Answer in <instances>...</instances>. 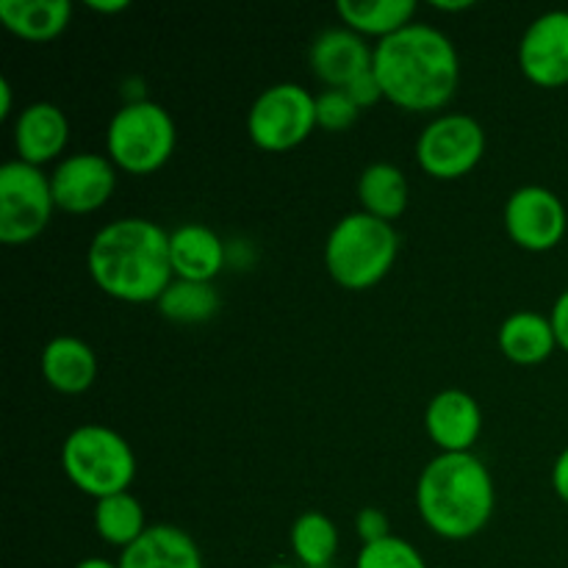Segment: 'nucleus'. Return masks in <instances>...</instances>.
Segmentation results:
<instances>
[{
	"label": "nucleus",
	"instance_id": "13",
	"mask_svg": "<svg viewBox=\"0 0 568 568\" xmlns=\"http://www.w3.org/2000/svg\"><path fill=\"white\" fill-rule=\"evenodd\" d=\"M425 427L442 453H471L483 430V410L469 392L444 388L427 403Z\"/></svg>",
	"mask_w": 568,
	"mask_h": 568
},
{
	"label": "nucleus",
	"instance_id": "23",
	"mask_svg": "<svg viewBox=\"0 0 568 568\" xmlns=\"http://www.w3.org/2000/svg\"><path fill=\"white\" fill-rule=\"evenodd\" d=\"M292 549L303 568H331L338 552V530L333 519L322 510H305L294 519Z\"/></svg>",
	"mask_w": 568,
	"mask_h": 568
},
{
	"label": "nucleus",
	"instance_id": "9",
	"mask_svg": "<svg viewBox=\"0 0 568 568\" xmlns=\"http://www.w3.org/2000/svg\"><path fill=\"white\" fill-rule=\"evenodd\" d=\"M486 153V131L469 114H442L427 122L416 142L422 170L442 181L466 175L480 164Z\"/></svg>",
	"mask_w": 568,
	"mask_h": 568
},
{
	"label": "nucleus",
	"instance_id": "35",
	"mask_svg": "<svg viewBox=\"0 0 568 568\" xmlns=\"http://www.w3.org/2000/svg\"><path fill=\"white\" fill-rule=\"evenodd\" d=\"M75 568H120V564H111V560H105V558H87V560H81Z\"/></svg>",
	"mask_w": 568,
	"mask_h": 568
},
{
	"label": "nucleus",
	"instance_id": "6",
	"mask_svg": "<svg viewBox=\"0 0 568 568\" xmlns=\"http://www.w3.org/2000/svg\"><path fill=\"white\" fill-rule=\"evenodd\" d=\"M178 128L170 111L153 100H131L122 105L105 131L109 159L133 175H148L170 161Z\"/></svg>",
	"mask_w": 568,
	"mask_h": 568
},
{
	"label": "nucleus",
	"instance_id": "27",
	"mask_svg": "<svg viewBox=\"0 0 568 568\" xmlns=\"http://www.w3.org/2000/svg\"><path fill=\"white\" fill-rule=\"evenodd\" d=\"M358 111L361 109L344 89H325L322 94H316V125H322L325 131H347L358 120Z\"/></svg>",
	"mask_w": 568,
	"mask_h": 568
},
{
	"label": "nucleus",
	"instance_id": "31",
	"mask_svg": "<svg viewBox=\"0 0 568 568\" xmlns=\"http://www.w3.org/2000/svg\"><path fill=\"white\" fill-rule=\"evenodd\" d=\"M552 488L560 499L568 505V447L558 455L552 466Z\"/></svg>",
	"mask_w": 568,
	"mask_h": 568
},
{
	"label": "nucleus",
	"instance_id": "7",
	"mask_svg": "<svg viewBox=\"0 0 568 568\" xmlns=\"http://www.w3.org/2000/svg\"><path fill=\"white\" fill-rule=\"evenodd\" d=\"M55 200L50 178L28 161L0 166V242L26 244L48 227Z\"/></svg>",
	"mask_w": 568,
	"mask_h": 568
},
{
	"label": "nucleus",
	"instance_id": "32",
	"mask_svg": "<svg viewBox=\"0 0 568 568\" xmlns=\"http://www.w3.org/2000/svg\"><path fill=\"white\" fill-rule=\"evenodd\" d=\"M89 9L103 11V14H116V11L128 9V0H87Z\"/></svg>",
	"mask_w": 568,
	"mask_h": 568
},
{
	"label": "nucleus",
	"instance_id": "18",
	"mask_svg": "<svg viewBox=\"0 0 568 568\" xmlns=\"http://www.w3.org/2000/svg\"><path fill=\"white\" fill-rule=\"evenodd\" d=\"M42 375L55 392L81 394L98 377L94 349L78 336H55L42 349Z\"/></svg>",
	"mask_w": 568,
	"mask_h": 568
},
{
	"label": "nucleus",
	"instance_id": "1",
	"mask_svg": "<svg viewBox=\"0 0 568 568\" xmlns=\"http://www.w3.org/2000/svg\"><path fill=\"white\" fill-rule=\"evenodd\" d=\"M383 98L405 111H436L453 100L460 59L453 39L427 22H410L381 39L372 61Z\"/></svg>",
	"mask_w": 568,
	"mask_h": 568
},
{
	"label": "nucleus",
	"instance_id": "12",
	"mask_svg": "<svg viewBox=\"0 0 568 568\" xmlns=\"http://www.w3.org/2000/svg\"><path fill=\"white\" fill-rule=\"evenodd\" d=\"M519 67L538 87L568 83V11L555 9L536 17L519 42Z\"/></svg>",
	"mask_w": 568,
	"mask_h": 568
},
{
	"label": "nucleus",
	"instance_id": "2",
	"mask_svg": "<svg viewBox=\"0 0 568 568\" xmlns=\"http://www.w3.org/2000/svg\"><path fill=\"white\" fill-rule=\"evenodd\" d=\"M87 264L94 283L122 303H159L175 281L170 233L144 216H122L100 227L89 244Z\"/></svg>",
	"mask_w": 568,
	"mask_h": 568
},
{
	"label": "nucleus",
	"instance_id": "20",
	"mask_svg": "<svg viewBox=\"0 0 568 568\" xmlns=\"http://www.w3.org/2000/svg\"><path fill=\"white\" fill-rule=\"evenodd\" d=\"M70 0H0V20L28 42H48L70 26Z\"/></svg>",
	"mask_w": 568,
	"mask_h": 568
},
{
	"label": "nucleus",
	"instance_id": "25",
	"mask_svg": "<svg viewBox=\"0 0 568 568\" xmlns=\"http://www.w3.org/2000/svg\"><path fill=\"white\" fill-rule=\"evenodd\" d=\"M159 311L166 320L181 322V325L209 322L220 311V292L214 288V283L181 281V277H175L159 297Z\"/></svg>",
	"mask_w": 568,
	"mask_h": 568
},
{
	"label": "nucleus",
	"instance_id": "24",
	"mask_svg": "<svg viewBox=\"0 0 568 568\" xmlns=\"http://www.w3.org/2000/svg\"><path fill=\"white\" fill-rule=\"evenodd\" d=\"M94 527H98L100 538L105 544L128 549L148 530L142 503L131 491L98 499V505H94Z\"/></svg>",
	"mask_w": 568,
	"mask_h": 568
},
{
	"label": "nucleus",
	"instance_id": "8",
	"mask_svg": "<svg viewBox=\"0 0 568 568\" xmlns=\"http://www.w3.org/2000/svg\"><path fill=\"white\" fill-rule=\"evenodd\" d=\"M316 128V98L303 83L283 81L264 89L250 105L247 133L261 150L281 153L297 148Z\"/></svg>",
	"mask_w": 568,
	"mask_h": 568
},
{
	"label": "nucleus",
	"instance_id": "36",
	"mask_svg": "<svg viewBox=\"0 0 568 568\" xmlns=\"http://www.w3.org/2000/svg\"><path fill=\"white\" fill-rule=\"evenodd\" d=\"M266 568H297V566H288V564H275V566H266Z\"/></svg>",
	"mask_w": 568,
	"mask_h": 568
},
{
	"label": "nucleus",
	"instance_id": "28",
	"mask_svg": "<svg viewBox=\"0 0 568 568\" xmlns=\"http://www.w3.org/2000/svg\"><path fill=\"white\" fill-rule=\"evenodd\" d=\"M355 530L364 538V544L383 541V538L392 536V525H388V516L377 508H364L355 519Z\"/></svg>",
	"mask_w": 568,
	"mask_h": 568
},
{
	"label": "nucleus",
	"instance_id": "16",
	"mask_svg": "<svg viewBox=\"0 0 568 568\" xmlns=\"http://www.w3.org/2000/svg\"><path fill=\"white\" fill-rule=\"evenodd\" d=\"M172 272L181 281L211 283L222 272L227 250L222 239L200 222H186L170 233Z\"/></svg>",
	"mask_w": 568,
	"mask_h": 568
},
{
	"label": "nucleus",
	"instance_id": "10",
	"mask_svg": "<svg viewBox=\"0 0 568 568\" xmlns=\"http://www.w3.org/2000/svg\"><path fill=\"white\" fill-rule=\"evenodd\" d=\"M505 227L519 247L544 253L566 236V205L552 189L519 186L505 203Z\"/></svg>",
	"mask_w": 568,
	"mask_h": 568
},
{
	"label": "nucleus",
	"instance_id": "33",
	"mask_svg": "<svg viewBox=\"0 0 568 568\" xmlns=\"http://www.w3.org/2000/svg\"><path fill=\"white\" fill-rule=\"evenodd\" d=\"M471 0H433V9H442V11H464L471 9Z\"/></svg>",
	"mask_w": 568,
	"mask_h": 568
},
{
	"label": "nucleus",
	"instance_id": "34",
	"mask_svg": "<svg viewBox=\"0 0 568 568\" xmlns=\"http://www.w3.org/2000/svg\"><path fill=\"white\" fill-rule=\"evenodd\" d=\"M0 116H9L11 114V83L6 78H0Z\"/></svg>",
	"mask_w": 568,
	"mask_h": 568
},
{
	"label": "nucleus",
	"instance_id": "21",
	"mask_svg": "<svg viewBox=\"0 0 568 568\" xmlns=\"http://www.w3.org/2000/svg\"><path fill=\"white\" fill-rule=\"evenodd\" d=\"M358 200L366 214L377 220H397L408 209V181L392 161H375L358 178Z\"/></svg>",
	"mask_w": 568,
	"mask_h": 568
},
{
	"label": "nucleus",
	"instance_id": "22",
	"mask_svg": "<svg viewBox=\"0 0 568 568\" xmlns=\"http://www.w3.org/2000/svg\"><path fill=\"white\" fill-rule=\"evenodd\" d=\"M336 11L347 28L361 37L375 33L386 39L414 22L416 3L414 0H338Z\"/></svg>",
	"mask_w": 568,
	"mask_h": 568
},
{
	"label": "nucleus",
	"instance_id": "14",
	"mask_svg": "<svg viewBox=\"0 0 568 568\" xmlns=\"http://www.w3.org/2000/svg\"><path fill=\"white\" fill-rule=\"evenodd\" d=\"M311 67L331 89H344L372 70L375 50L353 28H325L311 42Z\"/></svg>",
	"mask_w": 568,
	"mask_h": 568
},
{
	"label": "nucleus",
	"instance_id": "17",
	"mask_svg": "<svg viewBox=\"0 0 568 568\" xmlns=\"http://www.w3.org/2000/svg\"><path fill=\"white\" fill-rule=\"evenodd\" d=\"M120 568H203V555L186 530L155 525L148 527L139 541L122 549Z\"/></svg>",
	"mask_w": 568,
	"mask_h": 568
},
{
	"label": "nucleus",
	"instance_id": "11",
	"mask_svg": "<svg viewBox=\"0 0 568 568\" xmlns=\"http://www.w3.org/2000/svg\"><path fill=\"white\" fill-rule=\"evenodd\" d=\"M50 186H53L55 209L70 211V214L98 211L114 194V161L100 153L67 155L55 164L53 175H50Z\"/></svg>",
	"mask_w": 568,
	"mask_h": 568
},
{
	"label": "nucleus",
	"instance_id": "26",
	"mask_svg": "<svg viewBox=\"0 0 568 568\" xmlns=\"http://www.w3.org/2000/svg\"><path fill=\"white\" fill-rule=\"evenodd\" d=\"M355 568H427L419 549L410 541L388 536L383 541L364 544L355 560Z\"/></svg>",
	"mask_w": 568,
	"mask_h": 568
},
{
	"label": "nucleus",
	"instance_id": "4",
	"mask_svg": "<svg viewBox=\"0 0 568 568\" xmlns=\"http://www.w3.org/2000/svg\"><path fill=\"white\" fill-rule=\"evenodd\" d=\"M397 253L399 236L392 222L353 211L333 225L325 242V266L338 286L364 292L392 272Z\"/></svg>",
	"mask_w": 568,
	"mask_h": 568
},
{
	"label": "nucleus",
	"instance_id": "3",
	"mask_svg": "<svg viewBox=\"0 0 568 568\" xmlns=\"http://www.w3.org/2000/svg\"><path fill=\"white\" fill-rule=\"evenodd\" d=\"M494 480L475 453H442L422 469L416 508L436 536L464 541L477 536L494 514Z\"/></svg>",
	"mask_w": 568,
	"mask_h": 568
},
{
	"label": "nucleus",
	"instance_id": "19",
	"mask_svg": "<svg viewBox=\"0 0 568 568\" xmlns=\"http://www.w3.org/2000/svg\"><path fill=\"white\" fill-rule=\"evenodd\" d=\"M555 347H558V338H555L552 322L536 311H516L499 327V349L514 364H544L555 353Z\"/></svg>",
	"mask_w": 568,
	"mask_h": 568
},
{
	"label": "nucleus",
	"instance_id": "29",
	"mask_svg": "<svg viewBox=\"0 0 568 568\" xmlns=\"http://www.w3.org/2000/svg\"><path fill=\"white\" fill-rule=\"evenodd\" d=\"M344 92H347L349 98H353V103L358 105V109H366V105H375L377 100L383 98V89H381V83H377L375 70H369V72H364V75L355 78V81L349 83V87H344Z\"/></svg>",
	"mask_w": 568,
	"mask_h": 568
},
{
	"label": "nucleus",
	"instance_id": "30",
	"mask_svg": "<svg viewBox=\"0 0 568 568\" xmlns=\"http://www.w3.org/2000/svg\"><path fill=\"white\" fill-rule=\"evenodd\" d=\"M549 322H552L555 338H558V347H564L568 353V288L560 292V297L555 300L552 314H549Z\"/></svg>",
	"mask_w": 568,
	"mask_h": 568
},
{
	"label": "nucleus",
	"instance_id": "5",
	"mask_svg": "<svg viewBox=\"0 0 568 568\" xmlns=\"http://www.w3.org/2000/svg\"><path fill=\"white\" fill-rule=\"evenodd\" d=\"M61 466L64 475L94 499L128 491L136 477L131 444L105 425L75 427L61 447Z\"/></svg>",
	"mask_w": 568,
	"mask_h": 568
},
{
	"label": "nucleus",
	"instance_id": "15",
	"mask_svg": "<svg viewBox=\"0 0 568 568\" xmlns=\"http://www.w3.org/2000/svg\"><path fill=\"white\" fill-rule=\"evenodd\" d=\"M70 142V120L64 111L48 100L28 103L14 120V148L20 161L42 166L64 153Z\"/></svg>",
	"mask_w": 568,
	"mask_h": 568
}]
</instances>
